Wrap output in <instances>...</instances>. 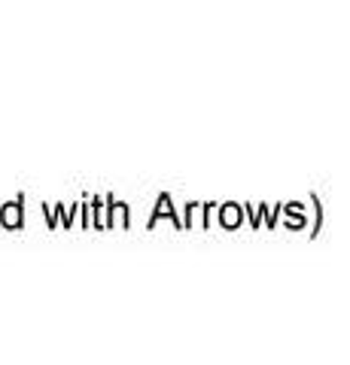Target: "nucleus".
I'll list each match as a JSON object with an SVG mask.
<instances>
[]
</instances>
